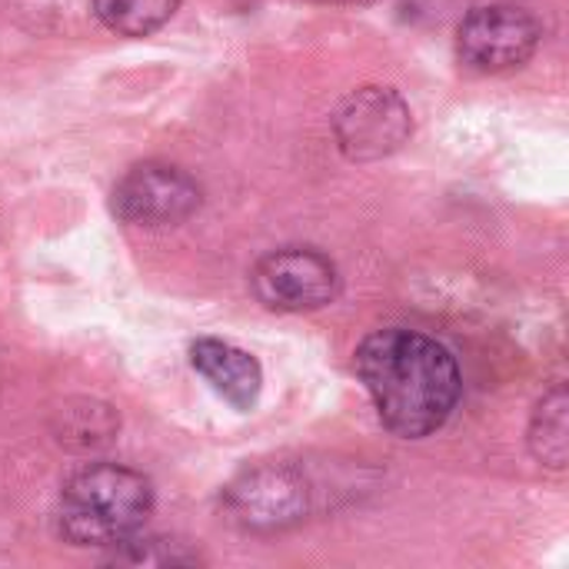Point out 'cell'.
<instances>
[{
	"mask_svg": "<svg viewBox=\"0 0 569 569\" xmlns=\"http://www.w3.org/2000/svg\"><path fill=\"white\" fill-rule=\"evenodd\" d=\"M353 363L383 427L403 440L437 433L463 393L457 357L417 330L390 327L370 333Z\"/></svg>",
	"mask_w": 569,
	"mask_h": 569,
	"instance_id": "obj_1",
	"label": "cell"
},
{
	"mask_svg": "<svg viewBox=\"0 0 569 569\" xmlns=\"http://www.w3.org/2000/svg\"><path fill=\"white\" fill-rule=\"evenodd\" d=\"M153 510V487L120 463H93L73 473L57 500V533L70 547L110 550L140 533Z\"/></svg>",
	"mask_w": 569,
	"mask_h": 569,
	"instance_id": "obj_2",
	"label": "cell"
},
{
	"mask_svg": "<svg viewBox=\"0 0 569 569\" xmlns=\"http://www.w3.org/2000/svg\"><path fill=\"white\" fill-rule=\"evenodd\" d=\"M317 490L293 463H257L220 497L223 520L240 533H280L313 513Z\"/></svg>",
	"mask_w": 569,
	"mask_h": 569,
	"instance_id": "obj_3",
	"label": "cell"
},
{
	"mask_svg": "<svg viewBox=\"0 0 569 569\" xmlns=\"http://www.w3.org/2000/svg\"><path fill=\"white\" fill-rule=\"evenodd\" d=\"M543 40V23L520 3H483L457 30L460 63L473 73H507L523 67Z\"/></svg>",
	"mask_w": 569,
	"mask_h": 569,
	"instance_id": "obj_4",
	"label": "cell"
},
{
	"mask_svg": "<svg viewBox=\"0 0 569 569\" xmlns=\"http://www.w3.org/2000/svg\"><path fill=\"white\" fill-rule=\"evenodd\" d=\"M250 283L267 310L310 313L337 300L340 270L313 247H283L257 260Z\"/></svg>",
	"mask_w": 569,
	"mask_h": 569,
	"instance_id": "obj_5",
	"label": "cell"
},
{
	"mask_svg": "<svg viewBox=\"0 0 569 569\" xmlns=\"http://www.w3.org/2000/svg\"><path fill=\"white\" fill-rule=\"evenodd\" d=\"M203 203V190L200 183L173 167V163H160V160H147L130 167L113 193H110V210L130 223V227H177L183 220H190Z\"/></svg>",
	"mask_w": 569,
	"mask_h": 569,
	"instance_id": "obj_6",
	"label": "cell"
},
{
	"mask_svg": "<svg viewBox=\"0 0 569 569\" xmlns=\"http://www.w3.org/2000/svg\"><path fill=\"white\" fill-rule=\"evenodd\" d=\"M413 133V113L393 87H360L333 113V137L350 160L397 153Z\"/></svg>",
	"mask_w": 569,
	"mask_h": 569,
	"instance_id": "obj_7",
	"label": "cell"
},
{
	"mask_svg": "<svg viewBox=\"0 0 569 569\" xmlns=\"http://www.w3.org/2000/svg\"><path fill=\"white\" fill-rule=\"evenodd\" d=\"M190 363L230 407L250 410L257 403L263 387V370L257 357H250L247 350L217 337H203L190 347Z\"/></svg>",
	"mask_w": 569,
	"mask_h": 569,
	"instance_id": "obj_8",
	"label": "cell"
},
{
	"mask_svg": "<svg viewBox=\"0 0 569 569\" xmlns=\"http://www.w3.org/2000/svg\"><path fill=\"white\" fill-rule=\"evenodd\" d=\"M567 387L557 383L550 393H543V400L533 410L530 420V450L540 463L563 470L567 467V450H569V427H567Z\"/></svg>",
	"mask_w": 569,
	"mask_h": 569,
	"instance_id": "obj_9",
	"label": "cell"
},
{
	"mask_svg": "<svg viewBox=\"0 0 569 569\" xmlns=\"http://www.w3.org/2000/svg\"><path fill=\"white\" fill-rule=\"evenodd\" d=\"M177 7L180 0H93L97 20L120 37H150L177 13Z\"/></svg>",
	"mask_w": 569,
	"mask_h": 569,
	"instance_id": "obj_10",
	"label": "cell"
},
{
	"mask_svg": "<svg viewBox=\"0 0 569 569\" xmlns=\"http://www.w3.org/2000/svg\"><path fill=\"white\" fill-rule=\"evenodd\" d=\"M107 563L113 567H193L200 557L187 550V543L170 540V537H127L123 543L110 547Z\"/></svg>",
	"mask_w": 569,
	"mask_h": 569,
	"instance_id": "obj_11",
	"label": "cell"
},
{
	"mask_svg": "<svg viewBox=\"0 0 569 569\" xmlns=\"http://www.w3.org/2000/svg\"><path fill=\"white\" fill-rule=\"evenodd\" d=\"M73 410V407H70ZM77 417H80V423H63V437L60 440H67V443H73V447H97V443H107L113 433H117V417L110 413V407H100V403H80V410H73Z\"/></svg>",
	"mask_w": 569,
	"mask_h": 569,
	"instance_id": "obj_12",
	"label": "cell"
},
{
	"mask_svg": "<svg viewBox=\"0 0 569 569\" xmlns=\"http://www.w3.org/2000/svg\"><path fill=\"white\" fill-rule=\"evenodd\" d=\"M317 3H370V0H317Z\"/></svg>",
	"mask_w": 569,
	"mask_h": 569,
	"instance_id": "obj_13",
	"label": "cell"
}]
</instances>
